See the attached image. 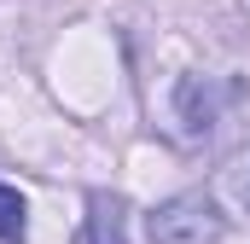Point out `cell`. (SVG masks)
Segmentation results:
<instances>
[{"mask_svg":"<svg viewBox=\"0 0 250 244\" xmlns=\"http://www.w3.org/2000/svg\"><path fill=\"white\" fill-rule=\"evenodd\" d=\"M151 244H221L227 239V215L204 198V192H175L151 209L146 221Z\"/></svg>","mask_w":250,"mask_h":244,"instance_id":"6da1fadb","label":"cell"},{"mask_svg":"<svg viewBox=\"0 0 250 244\" xmlns=\"http://www.w3.org/2000/svg\"><path fill=\"white\" fill-rule=\"evenodd\" d=\"M221 105H227V87L215 76H187L175 87V117L187 128V140H209L215 122H221Z\"/></svg>","mask_w":250,"mask_h":244,"instance_id":"7a4b0ae2","label":"cell"},{"mask_svg":"<svg viewBox=\"0 0 250 244\" xmlns=\"http://www.w3.org/2000/svg\"><path fill=\"white\" fill-rule=\"evenodd\" d=\"M76 244H128V203L117 192H87V221Z\"/></svg>","mask_w":250,"mask_h":244,"instance_id":"3957f363","label":"cell"},{"mask_svg":"<svg viewBox=\"0 0 250 244\" xmlns=\"http://www.w3.org/2000/svg\"><path fill=\"white\" fill-rule=\"evenodd\" d=\"M29 233V203L18 186H0V244H23Z\"/></svg>","mask_w":250,"mask_h":244,"instance_id":"277c9868","label":"cell"},{"mask_svg":"<svg viewBox=\"0 0 250 244\" xmlns=\"http://www.w3.org/2000/svg\"><path fill=\"white\" fill-rule=\"evenodd\" d=\"M221 192L233 198V209H245V215H250V145L227 157V169H221Z\"/></svg>","mask_w":250,"mask_h":244,"instance_id":"5b68a950","label":"cell"}]
</instances>
